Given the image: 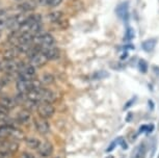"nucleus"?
Segmentation results:
<instances>
[{
  "mask_svg": "<svg viewBox=\"0 0 159 158\" xmlns=\"http://www.w3.org/2000/svg\"><path fill=\"white\" fill-rule=\"evenodd\" d=\"M116 142H118V141H115V142H112L111 144L109 145V147L107 148V150H106V151H107V152H111V151L113 150V149L116 148Z\"/></svg>",
  "mask_w": 159,
  "mask_h": 158,
  "instance_id": "393cba45",
  "label": "nucleus"
},
{
  "mask_svg": "<svg viewBox=\"0 0 159 158\" xmlns=\"http://www.w3.org/2000/svg\"><path fill=\"white\" fill-rule=\"evenodd\" d=\"M146 146L145 142H140L137 147L134 149L131 154V158H145L146 156Z\"/></svg>",
  "mask_w": 159,
  "mask_h": 158,
  "instance_id": "0eeeda50",
  "label": "nucleus"
},
{
  "mask_svg": "<svg viewBox=\"0 0 159 158\" xmlns=\"http://www.w3.org/2000/svg\"><path fill=\"white\" fill-rule=\"evenodd\" d=\"M30 118H31L30 111H29V110H26V109L20 110L17 115V121L21 124L27 123V122H29V120H30Z\"/></svg>",
  "mask_w": 159,
  "mask_h": 158,
  "instance_id": "9d476101",
  "label": "nucleus"
},
{
  "mask_svg": "<svg viewBox=\"0 0 159 158\" xmlns=\"http://www.w3.org/2000/svg\"><path fill=\"white\" fill-rule=\"evenodd\" d=\"M116 15L121 18V19L124 21V22H127L129 19V10H128V3L127 2H123L116 7Z\"/></svg>",
  "mask_w": 159,
  "mask_h": 158,
  "instance_id": "39448f33",
  "label": "nucleus"
},
{
  "mask_svg": "<svg viewBox=\"0 0 159 158\" xmlns=\"http://www.w3.org/2000/svg\"><path fill=\"white\" fill-rule=\"evenodd\" d=\"M106 158H113V156H107Z\"/></svg>",
  "mask_w": 159,
  "mask_h": 158,
  "instance_id": "7c9ffc66",
  "label": "nucleus"
},
{
  "mask_svg": "<svg viewBox=\"0 0 159 158\" xmlns=\"http://www.w3.org/2000/svg\"><path fill=\"white\" fill-rule=\"evenodd\" d=\"M38 150H39V153H40L41 156L48 157V156H50V155L52 154L53 147H52V145H51L49 142H41V144H40Z\"/></svg>",
  "mask_w": 159,
  "mask_h": 158,
  "instance_id": "423d86ee",
  "label": "nucleus"
},
{
  "mask_svg": "<svg viewBox=\"0 0 159 158\" xmlns=\"http://www.w3.org/2000/svg\"><path fill=\"white\" fill-rule=\"evenodd\" d=\"M2 149L7 150L10 154L16 153L18 150V144L15 141H4L1 142Z\"/></svg>",
  "mask_w": 159,
  "mask_h": 158,
  "instance_id": "6e6552de",
  "label": "nucleus"
},
{
  "mask_svg": "<svg viewBox=\"0 0 159 158\" xmlns=\"http://www.w3.org/2000/svg\"><path fill=\"white\" fill-rule=\"evenodd\" d=\"M11 138H13V141H22V139H25V134L21 130L13 128V131L11 133Z\"/></svg>",
  "mask_w": 159,
  "mask_h": 158,
  "instance_id": "f3484780",
  "label": "nucleus"
},
{
  "mask_svg": "<svg viewBox=\"0 0 159 158\" xmlns=\"http://www.w3.org/2000/svg\"><path fill=\"white\" fill-rule=\"evenodd\" d=\"M31 80H21V79H18L17 80V89H18V92H19V93H23V94H27L29 91L34 89V86H32V81H31Z\"/></svg>",
  "mask_w": 159,
  "mask_h": 158,
  "instance_id": "7ed1b4c3",
  "label": "nucleus"
},
{
  "mask_svg": "<svg viewBox=\"0 0 159 158\" xmlns=\"http://www.w3.org/2000/svg\"><path fill=\"white\" fill-rule=\"evenodd\" d=\"M26 97H27L28 100H31L34 102L40 103L42 101V94H41V88L40 89H31L29 91L27 94H26Z\"/></svg>",
  "mask_w": 159,
  "mask_h": 158,
  "instance_id": "9b49d317",
  "label": "nucleus"
},
{
  "mask_svg": "<svg viewBox=\"0 0 159 158\" xmlns=\"http://www.w3.org/2000/svg\"><path fill=\"white\" fill-rule=\"evenodd\" d=\"M105 76H108V74H104L103 72H100L95 75L96 78H102V77H105Z\"/></svg>",
  "mask_w": 159,
  "mask_h": 158,
  "instance_id": "bb28decb",
  "label": "nucleus"
},
{
  "mask_svg": "<svg viewBox=\"0 0 159 158\" xmlns=\"http://www.w3.org/2000/svg\"><path fill=\"white\" fill-rule=\"evenodd\" d=\"M13 126H0V139H4L7 138H10L11 133L13 131Z\"/></svg>",
  "mask_w": 159,
  "mask_h": 158,
  "instance_id": "2eb2a0df",
  "label": "nucleus"
},
{
  "mask_svg": "<svg viewBox=\"0 0 159 158\" xmlns=\"http://www.w3.org/2000/svg\"><path fill=\"white\" fill-rule=\"evenodd\" d=\"M120 142L122 144L123 149H127V144H126V142L124 141V139H123V138H120Z\"/></svg>",
  "mask_w": 159,
  "mask_h": 158,
  "instance_id": "c85d7f7f",
  "label": "nucleus"
},
{
  "mask_svg": "<svg viewBox=\"0 0 159 158\" xmlns=\"http://www.w3.org/2000/svg\"><path fill=\"white\" fill-rule=\"evenodd\" d=\"M18 7L21 11V13H30L34 10V5L32 3H29V2H23Z\"/></svg>",
  "mask_w": 159,
  "mask_h": 158,
  "instance_id": "6ab92c4d",
  "label": "nucleus"
},
{
  "mask_svg": "<svg viewBox=\"0 0 159 158\" xmlns=\"http://www.w3.org/2000/svg\"><path fill=\"white\" fill-rule=\"evenodd\" d=\"M3 28H7V24H5V20H0V30Z\"/></svg>",
  "mask_w": 159,
  "mask_h": 158,
  "instance_id": "a878e982",
  "label": "nucleus"
},
{
  "mask_svg": "<svg viewBox=\"0 0 159 158\" xmlns=\"http://www.w3.org/2000/svg\"><path fill=\"white\" fill-rule=\"evenodd\" d=\"M0 105L3 106L5 109L10 110V109H14L15 107H16L17 103L15 99L11 97H2L1 99H0Z\"/></svg>",
  "mask_w": 159,
  "mask_h": 158,
  "instance_id": "1a4fd4ad",
  "label": "nucleus"
},
{
  "mask_svg": "<svg viewBox=\"0 0 159 158\" xmlns=\"http://www.w3.org/2000/svg\"><path fill=\"white\" fill-rule=\"evenodd\" d=\"M41 81H42V83H45V84H50V83H52L54 81V77L49 73H45L44 75L42 76Z\"/></svg>",
  "mask_w": 159,
  "mask_h": 158,
  "instance_id": "aec40b11",
  "label": "nucleus"
},
{
  "mask_svg": "<svg viewBox=\"0 0 159 158\" xmlns=\"http://www.w3.org/2000/svg\"><path fill=\"white\" fill-rule=\"evenodd\" d=\"M37 110H38V114H39V115H40V118L45 119V120L51 118L55 112L54 107L51 105L50 103H46V102L39 103Z\"/></svg>",
  "mask_w": 159,
  "mask_h": 158,
  "instance_id": "f257e3e1",
  "label": "nucleus"
},
{
  "mask_svg": "<svg viewBox=\"0 0 159 158\" xmlns=\"http://www.w3.org/2000/svg\"><path fill=\"white\" fill-rule=\"evenodd\" d=\"M25 142H26V146L30 149H38L39 146H40L41 142L39 141L38 138H25Z\"/></svg>",
  "mask_w": 159,
  "mask_h": 158,
  "instance_id": "a211bd4d",
  "label": "nucleus"
},
{
  "mask_svg": "<svg viewBox=\"0 0 159 158\" xmlns=\"http://www.w3.org/2000/svg\"><path fill=\"white\" fill-rule=\"evenodd\" d=\"M18 53L19 52L17 51V49L15 48V47L10 48V49H7L3 52V59L4 61H14V59L17 57Z\"/></svg>",
  "mask_w": 159,
  "mask_h": 158,
  "instance_id": "4468645a",
  "label": "nucleus"
},
{
  "mask_svg": "<svg viewBox=\"0 0 159 158\" xmlns=\"http://www.w3.org/2000/svg\"><path fill=\"white\" fill-rule=\"evenodd\" d=\"M134 101H135V98H133V99H132V100H130V101H129V102H127V104H126V105H125L124 108H125V109H127L128 107H130V106L132 105V103L134 102Z\"/></svg>",
  "mask_w": 159,
  "mask_h": 158,
  "instance_id": "cd10ccee",
  "label": "nucleus"
},
{
  "mask_svg": "<svg viewBox=\"0 0 159 158\" xmlns=\"http://www.w3.org/2000/svg\"><path fill=\"white\" fill-rule=\"evenodd\" d=\"M61 1L62 0H49L47 5H49L51 7H58V5L61 3Z\"/></svg>",
  "mask_w": 159,
  "mask_h": 158,
  "instance_id": "5701e85b",
  "label": "nucleus"
},
{
  "mask_svg": "<svg viewBox=\"0 0 159 158\" xmlns=\"http://www.w3.org/2000/svg\"><path fill=\"white\" fill-rule=\"evenodd\" d=\"M156 43H157V40H156V38H150V40H147L145 42H143L142 47L146 52H151L154 50L155 46H156Z\"/></svg>",
  "mask_w": 159,
  "mask_h": 158,
  "instance_id": "ddd939ff",
  "label": "nucleus"
},
{
  "mask_svg": "<svg viewBox=\"0 0 159 158\" xmlns=\"http://www.w3.org/2000/svg\"><path fill=\"white\" fill-rule=\"evenodd\" d=\"M21 158H35L34 154L28 153V152H24V153L21 155Z\"/></svg>",
  "mask_w": 159,
  "mask_h": 158,
  "instance_id": "b1692460",
  "label": "nucleus"
},
{
  "mask_svg": "<svg viewBox=\"0 0 159 158\" xmlns=\"http://www.w3.org/2000/svg\"><path fill=\"white\" fill-rule=\"evenodd\" d=\"M34 125H35V129L39 133L43 134H47L49 132L50 130V126H49V123L47 122V120H45V119H39V120H35L34 121Z\"/></svg>",
  "mask_w": 159,
  "mask_h": 158,
  "instance_id": "20e7f679",
  "label": "nucleus"
},
{
  "mask_svg": "<svg viewBox=\"0 0 159 158\" xmlns=\"http://www.w3.org/2000/svg\"><path fill=\"white\" fill-rule=\"evenodd\" d=\"M158 158H159V155H158Z\"/></svg>",
  "mask_w": 159,
  "mask_h": 158,
  "instance_id": "473e14b6",
  "label": "nucleus"
},
{
  "mask_svg": "<svg viewBox=\"0 0 159 158\" xmlns=\"http://www.w3.org/2000/svg\"><path fill=\"white\" fill-rule=\"evenodd\" d=\"M34 40V34L31 32H25V34H20L19 42L20 44H31Z\"/></svg>",
  "mask_w": 159,
  "mask_h": 158,
  "instance_id": "dca6fc26",
  "label": "nucleus"
},
{
  "mask_svg": "<svg viewBox=\"0 0 159 158\" xmlns=\"http://www.w3.org/2000/svg\"><path fill=\"white\" fill-rule=\"evenodd\" d=\"M4 82H3V80H2L1 78H0V91H1L2 88H3V86H4Z\"/></svg>",
  "mask_w": 159,
  "mask_h": 158,
  "instance_id": "c756f323",
  "label": "nucleus"
},
{
  "mask_svg": "<svg viewBox=\"0 0 159 158\" xmlns=\"http://www.w3.org/2000/svg\"><path fill=\"white\" fill-rule=\"evenodd\" d=\"M62 16H64V13H62V11H51V13L48 14L47 19L49 20V22L55 23V22L61 21Z\"/></svg>",
  "mask_w": 159,
  "mask_h": 158,
  "instance_id": "f8f14e48",
  "label": "nucleus"
},
{
  "mask_svg": "<svg viewBox=\"0 0 159 158\" xmlns=\"http://www.w3.org/2000/svg\"><path fill=\"white\" fill-rule=\"evenodd\" d=\"M1 35H2V32H1V30H0V38H1Z\"/></svg>",
  "mask_w": 159,
  "mask_h": 158,
  "instance_id": "2f4dec72",
  "label": "nucleus"
},
{
  "mask_svg": "<svg viewBox=\"0 0 159 158\" xmlns=\"http://www.w3.org/2000/svg\"><path fill=\"white\" fill-rule=\"evenodd\" d=\"M48 58L46 57V55L42 52H39L38 54L34 55L30 58V65H34V68H41L47 64Z\"/></svg>",
  "mask_w": 159,
  "mask_h": 158,
  "instance_id": "f03ea898",
  "label": "nucleus"
},
{
  "mask_svg": "<svg viewBox=\"0 0 159 158\" xmlns=\"http://www.w3.org/2000/svg\"><path fill=\"white\" fill-rule=\"evenodd\" d=\"M139 69L142 73H147V71H148V64H147L146 61H143V59H139Z\"/></svg>",
  "mask_w": 159,
  "mask_h": 158,
  "instance_id": "412c9836",
  "label": "nucleus"
},
{
  "mask_svg": "<svg viewBox=\"0 0 159 158\" xmlns=\"http://www.w3.org/2000/svg\"><path fill=\"white\" fill-rule=\"evenodd\" d=\"M133 38H134V31H133V29H132L131 27H128L127 30H126L124 40L125 41H131Z\"/></svg>",
  "mask_w": 159,
  "mask_h": 158,
  "instance_id": "4be33fe9",
  "label": "nucleus"
}]
</instances>
